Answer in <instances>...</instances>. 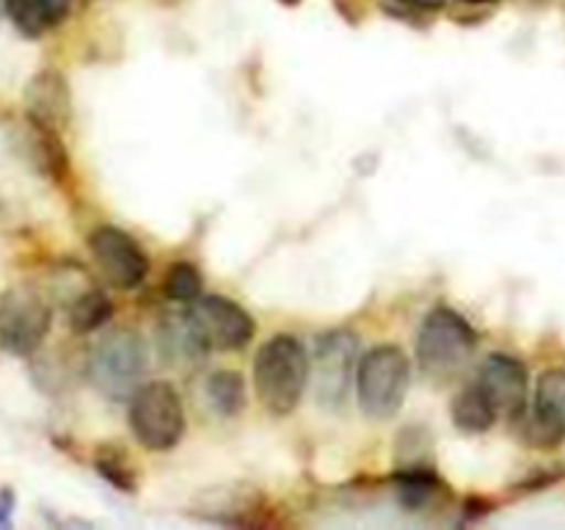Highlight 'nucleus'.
I'll return each mask as SVG.
<instances>
[{
	"instance_id": "20e7f679",
	"label": "nucleus",
	"mask_w": 565,
	"mask_h": 530,
	"mask_svg": "<svg viewBox=\"0 0 565 530\" xmlns=\"http://www.w3.org/2000/svg\"><path fill=\"white\" fill-rule=\"evenodd\" d=\"M412 384V364L397 346L367 351L356 370L359 406L370 420H390L401 412Z\"/></svg>"
},
{
	"instance_id": "412c9836",
	"label": "nucleus",
	"mask_w": 565,
	"mask_h": 530,
	"mask_svg": "<svg viewBox=\"0 0 565 530\" xmlns=\"http://www.w3.org/2000/svg\"><path fill=\"white\" fill-rule=\"evenodd\" d=\"M406 6H417V9H441L447 0H401Z\"/></svg>"
},
{
	"instance_id": "6e6552de",
	"label": "nucleus",
	"mask_w": 565,
	"mask_h": 530,
	"mask_svg": "<svg viewBox=\"0 0 565 530\" xmlns=\"http://www.w3.org/2000/svg\"><path fill=\"white\" fill-rule=\"evenodd\" d=\"M88 252H92L105 282H110L119 290L138 287L149 271V259L141 252V246L116 226H97L88 235Z\"/></svg>"
},
{
	"instance_id": "6ab92c4d",
	"label": "nucleus",
	"mask_w": 565,
	"mask_h": 530,
	"mask_svg": "<svg viewBox=\"0 0 565 530\" xmlns=\"http://www.w3.org/2000/svg\"><path fill=\"white\" fill-rule=\"evenodd\" d=\"M166 296L174 301H196L202 293V274L193 263H174L166 274Z\"/></svg>"
},
{
	"instance_id": "f03ea898",
	"label": "nucleus",
	"mask_w": 565,
	"mask_h": 530,
	"mask_svg": "<svg viewBox=\"0 0 565 530\" xmlns=\"http://www.w3.org/2000/svg\"><path fill=\"white\" fill-rule=\"evenodd\" d=\"M147 342L130 329L108 331L88 357V381L99 395L127 401L141 386L147 373Z\"/></svg>"
},
{
	"instance_id": "9d476101",
	"label": "nucleus",
	"mask_w": 565,
	"mask_h": 530,
	"mask_svg": "<svg viewBox=\"0 0 565 530\" xmlns=\"http://www.w3.org/2000/svg\"><path fill=\"white\" fill-rule=\"evenodd\" d=\"M188 315H191L199 335L204 337L210 348L235 351V348H243L254 337L252 315L241 304L230 301L224 296L196 298V304L188 309Z\"/></svg>"
},
{
	"instance_id": "9b49d317",
	"label": "nucleus",
	"mask_w": 565,
	"mask_h": 530,
	"mask_svg": "<svg viewBox=\"0 0 565 530\" xmlns=\"http://www.w3.org/2000/svg\"><path fill=\"white\" fill-rule=\"evenodd\" d=\"M478 386L489 395L494 409L500 414L516 420L527 409L530 375L524 362L508 353H491L478 373Z\"/></svg>"
},
{
	"instance_id": "7ed1b4c3",
	"label": "nucleus",
	"mask_w": 565,
	"mask_h": 530,
	"mask_svg": "<svg viewBox=\"0 0 565 530\" xmlns=\"http://www.w3.org/2000/svg\"><path fill=\"white\" fill-rule=\"evenodd\" d=\"M478 337L475 329L450 307H434L425 315L417 335L419 370L430 379H452L472 359Z\"/></svg>"
},
{
	"instance_id": "f257e3e1",
	"label": "nucleus",
	"mask_w": 565,
	"mask_h": 530,
	"mask_svg": "<svg viewBox=\"0 0 565 530\" xmlns=\"http://www.w3.org/2000/svg\"><path fill=\"white\" fill-rule=\"evenodd\" d=\"M309 381V357L290 335L270 337L254 359V390L274 414H290L301 403Z\"/></svg>"
},
{
	"instance_id": "f3484780",
	"label": "nucleus",
	"mask_w": 565,
	"mask_h": 530,
	"mask_svg": "<svg viewBox=\"0 0 565 530\" xmlns=\"http://www.w3.org/2000/svg\"><path fill=\"white\" fill-rule=\"evenodd\" d=\"M207 398L215 406V412L226 414V417L243 412V406H246V384H243L241 373H235V370H218V373L210 375Z\"/></svg>"
},
{
	"instance_id": "a211bd4d",
	"label": "nucleus",
	"mask_w": 565,
	"mask_h": 530,
	"mask_svg": "<svg viewBox=\"0 0 565 530\" xmlns=\"http://www.w3.org/2000/svg\"><path fill=\"white\" fill-rule=\"evenodd\" d=\"M110 318V301L99 290H88L77 296L70 307V326L77 335L99 329Z\"/></svg>"
},
{
	"instance_id": "4468645a",
	"label": "nucleus",
	"mask_w": 565,
	"mask_h": 530,
	"mask_svg": "<svg viewBox=\"0 0 565 530\" xmlns=\"http://www.w3.org/2000/svg\"><path fill=\"white\" fill-rule=\"evenodd\" d=\"M265 497L246 484L215 486L199 495L196 513L213 522H246L248 513L263 511Z\"/></svg>"
},
{
	"instance_id": "423d86ee",
	"label": "nucleus",
	"mask_w": 565,
	"mask_h": 530,
	"mask_svg": "<svg viewBox=\"0 0 565 530\" xmlns=\"http://www.w3.org/2000/svg\"><path fill=\"white\" fill-rule=\"evenodd\" d=\"M53 309L31 285H14L0 296V348L11 357H31L50 331Z\"/></svg>"
},
{
	"instance_id": "dca6fc26",
	"label": "nucleus",
	"mask_w": 565,
	"mask_h": 530,
	"mask_svg": "<svg viewBox=\"0 0 565 530\" xmlns=\"http://www.w3.org/2000/svg\"><path fill=\"white\" fill-rule=\"evenodd\" d=\"M497 414L500 412H497L494 403L489 401V395L480 390L478 381L469 384L467 390L458 392L456 401H452V420H456L458 428L467 431V434H483V431H489L491 425H494Z\"/></svg>"
},
{
	"instance_id": "f8f14e48",
	"label": "nucleus",
	"mask_w": 565,
	"mask_h": 530,
	"mask_svg": "<svg viewBox=\"0 0 565 530\" xmlns=\"http://www.w3.org/2000/svg\"><path fill=\"white\" fill-rule=\"evenodd\" d=\"M28 121L50 132H61L70 121V88L53 70H44L25 88Z\"/></svg>"
},
{
	"instance_id": "5701e85b",
	"label": "nucleus",
	"mask_w": 565,
	"mask_h": 530,
	"mask_svg": "<svg viewBox=\"0 0 565 530\" xmlns=\"http://www.w3.org/2000/svg\"><path fill=\"white\" fill-rule=\"evenodd\" d=\"M467 3H497V0H467Z\"/></svg>"
},
{
	"instance_id": "39448f33",
	"label": "nucleus",
	"mask_w": 565,
	"mask_h": 530,
	"mask_svg": "<svg viewBox=\"0 0 565 530\" xmlns=\"http://www.w3.org/2000/svg\"><path fill=\"white\" fill-rule=\"evenodd\" d=\"M130 428L147 451L174 447L185 431V409L174 386L166 381L138 386L130 398Z\"/></svg>"
},
{
	"instance_id": "aec40b11",
	"label": "nucleus",
	"mask_w": 565,
	"mask_h": 530,
	"mask_svg": "<svg viewBox=\"0 0 565 530\" xmlns=\"http://www.w3.org/2000/svg\"><path fill=\"white\" fill-rule=\"evenodd\" d=\"M97 469L103 473L105 480H110V484L116 486V489H121V491L136 489V475H132V469L127 467V462L116 451L103 447L97 456Z\"/></svg>"
},
{
	"instance_id": "4be33fe9",
	"label": "nucleus",
	"mask_w": 565,
	"mask_h": 530,
	"mask_svg": "<svg viewBox=\"0 0 565 530\" xmlns=\"http://www.w3.org/2000/svg\"><path fill=\"white\" fill-rule=\"evenodd\" d=\"M9 511H11V491H0V522H3Z\"/></svg>"
},
{
	"instance_id": "2eb2a0df",
	"label": "nucleus",
	"mask_w": 565,
	"mask_h": 530,
	"mask_svg": "<svg viewBox=\"0 0 565 530\" xmlns=\"http://www.w3.org/2000/svg\"><path fill=\"white\" fill-rule=\"evenodd\" d=\"M72 0H6L11 22L25 36H42L66 20Z\"/></svg>"
},
{
	"instance_id": "ddd939ff",
	"label": "nucleus",
	"mask_w": 565,
	"mask_h": 530,
	"mask_svg": "<svg viewBox=\"0 0 565 530\" xmlns=\"http://www.w3.org/2000/svg\"><path fill=\"white\" fill-rule=\"evenodd\" d=\"M207 351L210 346L199 335L196 324H193L188 312L169 315L160 324V353H163V359L171 368H196V364H202L207 359Z\"/></svg>"
},
{
	"instance_id": "0eeeda50",
	"label": "nucleus",
	"mask_w": 565,
	"mask_h": 530,
	"mask_svg": "<svg viewBox=\"0 0 565 530\" xmlns=\"http://www.w3.org/2000/svg\"><path fill=\"white\" fill-rule=\"evenodd\" d=\"M524 445L550 451L565 439V370H546L539 379L533 409L516 417Z\"/></svg>"
},
{
	"instance_id": "1a4fd4ad",
	"label": "nucleus",
	"mask_w": 565,
	"mask_h": 530,
	"mask_svg": "<svg viewBox=\"0 0 565 530\" xmlns=\"http://www.w3.org/2000/svg\"><path fill=\"white\" fill-rule=\"evenodd\" d=\"M356 337L345 329L329 331L320 337L318 357H315V386H318V401L323 406L337 409L348 398L351 386L353 362H356Z\"/></svg>"
}]
</instances>
